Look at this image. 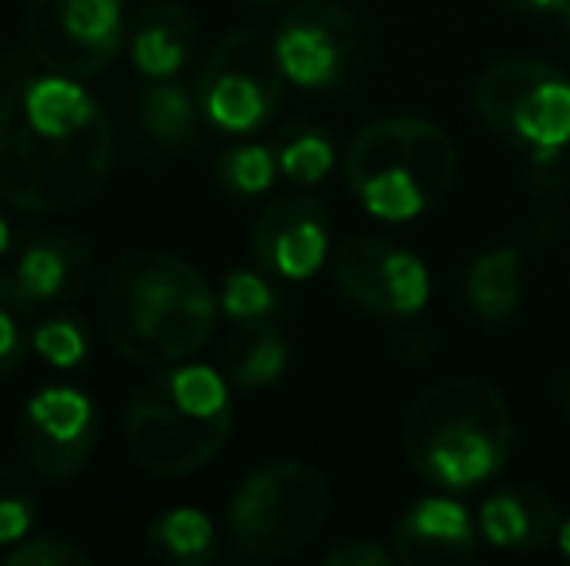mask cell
<instances>
[{
  "label": "cell",
  "instance_id": "6da1fadb",
  "mask_svg": "<svg viewBox=\"0 0 570 566\" xmlns=\"http://www.w3.org/2000/svg\"><path fill=\"white\" fill-rule=\"evenodd\" d=\"M106 109L78 78L16 54L0 90V202L12 210L67 214L86 206L114 167Z\"/></svg>",
  "mask_w": 570,
  "mask_h": 566
},
{
  "label": "cell",
  "instance_id": "7a4b0ae2",
  "mask_svg": "<svg viewBox=\"0 0 570 566\" xmlns=\"http://www.w3.org/2000/svg\"><path fill=\"white\" fill-rule=\"evenodd\" d=\"M218 295L171 252H128L101 291V326L125 361L164 369L195 357L218 322Z\"/></svg>",
  "mask_w": 570,
  "mask_h": 566
},
{
  "label": "cell",
  "instance_id": "3957f363",
  "mask_svg": "<svg viewBox=\"0 0 570 566\" xmlns=\"http://www.w3.org/2000/svg\"><path fill=\"white\" fill-rule=\"evenodd\" d=\"M512 450V411L493 385L451 377L423 388L404 419V454L428 485L462 493L485 485Z\"/></svg>",
  "mask_w": 570,
  "mask_h": 566
},
{
  "label": "cell",
  "instance_id": "277c9868",
  "mask_svg": "<svg viewBox=\"0 0 570 566\" xmlns=\"http://www.w3.org/2000/svg\"><path fill=\"white\" fill-rule=\"evenodd\" d=\"M229 430V377L210 365H164L128 400V454L151 477L198 474L222 454Z\"/></svg>",
  "mask_w": 570,
  "mask_h": 566
},
{
  "label": "cell",
  "instance_id": "5b68a950",
  "mask_svg": "<svg viewBox=\"0 0 570 566\" xmlns=\"http://www.w3.org/2000/svg\"><path fill=\"white\" fill-rule=\"evenodd\" d=\"M454 175V140L423 117H384L365 125L345 151L350 190L381 221L428 214L451 195Z\"/></svg>",
  "mask_w": 570,
  "mask_h": 566
},
{
  "label": "cell",
  "instance_id": "8992f818",
  "mask_svg": "<svg viewBox=\"0 0 570 566\" xmlns=\"http://www.w3.org/2000/svg\"><path fill=\"white\" fill-rule=\"evenodd\" d=\"M331 516V481L307 461H268L229 500V536L248 559H287L315 544Z\"/></svg>",
  "mask_w": 570,
  "mask_h": 566
},
{
  "label": "cell",
  "instance_id": "52a82bcc",
  "mask_svg": "<svg viewBox=\"0 0 570 566\" xmlns=\"http://www.w3.org/2000/svg\"><path fill=\"white\" fill-rule=\"evenodd\" d=\"M473 109L497 140L520 151L570 143V78L543 59H501L481 70Z\"/></svg>",
  "mask_w": 570,
  "mask_h": 566
},
{
  "label": "cell",
  "instance_id": "ba28073f",
  "mask_svg": "<svg viewBox=\"0 0 570 566\" xmlns=\"http://www.w3.org/2000/svg\"><path fill=\"white\" fill-rule=\"evenodd\" d=\"M284 67L276 43L253 28L229 31L218 39L198 75V106L210 129L226 137L261 132L284 101Z\"/></svg>",
  "mask_w": 570,
  "mask_h": 566
},
{
  "label": "cell",
  "instance_id": "9c48e42d",
  "mask_svg": "<svg viewBox=\"0 0 570 566\" xmlns=\"http://www.w3.org/2000/svg\"><path fill=\"white\" fill-rule=\"evenodd\" d=\"M23 36L39 67L70 78H94L114 67L125 47V4L120 0H31Z\"/></svg>",
  "mask_w": 570,
  "mask_h": 566
},
{
  "label": "cell",
  "instance_id": "30bf717a",
  "mask_svg": "<svg viewBox=\"0 0 570 566\" xmlns=\"http://www.w3.org/2000/svg\"><path fill=\"white\" fill-rule=\"evenodd\" d=\"M276 54L287 82L311 93H331L353 82L361 67V23L338 0H299L279 20Z\"/></svg>",
  "mask_w": 570,
  "mask_h": 566
},
{
  "label": "cell",
  "instance_id": "8fae6325",
  "mask_svg": "<svg viewBox=\"0 0 570 566\" xmlns=\"http://www.w3.org/2000/svg\"><path fill=\"white\" fill-rule=\"evenodd\" d=\"M334 284L353 307L381 322H412L431 295L428 265L384 237L342 241L334 249Z\"/></svg>",
  "mask_w": 570,
  "mask_h": 566
},
{
  "label": "cell",
  "instance_id": "7c38bea8",
  "mask_svg": "<svg viewBox=\"0 0 570 566\" xmlns=\"http://www.w3.org/2000/svg\"><path fill=\"white\" fill-rule=\"evenodd\" d=\"M20 454L47 481H70L98 446V411L75 385H47L20 408L16 419Z\"/></svg>",
  "mask_w": 570,
  "mask_h": 566
},
{
  "label": "cell",
  "instance_id": "4fadbf2b",
  "mask_svg": "<svg viewBox=\"0 0 570 566\" xmlns=\"http://www.w3.org/2000/svg\"><path fill=\"white\" fill-rule=\"evenodd\" d=\"M253 257L276 280H311L331 257V214L318 198H276L253 226Z\"/></svg>",
  "mask_w": 570,
  "mask_h": 566
},
{
  "label": "cell",
  "instance_id": "5bb4252c",
  "mask_svg": "<svg viewBox=\"0 0 570 566\" xmlns=\"http://www.w3.org/2000/svg\"><path fill=\"white\" fill-rule=\"evenodd\" d=\"M478 516L451 497H423L396 520L392 552L404 566H443L473 559L478 552Z\"/></svg>",
  "mask_w": 570,
  "mask_h": 566
},
{
  "label": "cell",
  "instance_id": "9a60e30c",
  "mask_svg": "<svg viewBox=\"0 0 570 566\" xmlns=\"http://www.w3.org/2000/svg\"><path fill=\"white\" fill-rule=\"evenodd\" d=\"M559 505L535 485H509L478 508L481 539L501 552H543L559 544Z\"/></svg>",
  "mask_w": 570,
  "mask_h": 566
},
{
  "label": "cell",
  "instance_id": "2e32d148",
  "mask_svg": "<svg viewBox=\"0 0 570 566\" xmlns=\"http://www.w3.org/2000/svg\"><path fill=\"white\" fill-rule=\"evenodd\" d=\"M12 280L31 307L70 299L90 280V245L70 234H31L16 249Z\"/></svg>",
  "mask_w": 570,
  "mask_h": 566
},
{
  "label": "cell",
  "instance_id": "e0dca14e",
  "mask_svg": "<svg viewBox=\"0 0 570 566\" xmlns=\"http://www.w3.org/2000/svg\"><path fill=\"white\" fill-rule=\"evenodd\" d=\"M198 43L195 16L175 0H151L136 12L132 31H128V54L132 67L140 70L148 82L156 78H179L187 70L190 54Z\"/></svg>",
  "mask_w": 570,
  "mask_h": 566
},
{
  "label": "cell",
  "instance_id": "ac0fdd59",
  "mask_svg": "<svg viewBox=\"0 0 570 566\" xmlns=\"http://www.w3.org/2000/svg\"><path fill=\"white\" fill-rule=\"evenodd\" d=\"M136 125L144 137L159 143L164 151H187L198 143L203 129V106H198V90L183 86L179 78H156L148 90L136 93Z\"/></svg>",
  "mask_w": 570,
  "mask_h": 566
},
{
  "label": "cell",
  "instance_id": "d6986e66",
  "mask_svg": "<svg viewBox=\"0 0 570 566\" xmlns=\"http://www.w3.org/2000/svg\"><path fill=\"white\" fill-rule=\"evenodd\" d=\"M287 369V338L276 318L264 322H237L226 346V377L240 393L272 388Z\"/></svg>",
  "mask_w": 570,
  "mask_h": 566
},
{
  "label": "cell",
  "instance_id": "ffe728a7",
  "mask_svg": "<svg viewBox=\"0 0 570 566\" xmlns=\"http://www.w3.org/2000/svg\"><path fill=\"white\" fill-rule=\"evenodd\" d=\"M465 302L485 326H504L520 307V249L497 245L465 268Z\"/></svg>",
  "mask_w": 570,
  "mask_h": 566
},
{
  "label": "cell",
  "instance_id": "44dd1931",
  "mask_svg": "<svg viewBox=\"0 0 570 566\" xmlns=\"http://www.w3.org/2000/svg\"><path fill=\"white\" fill-rule=\"evenodd\" d=\"M148 552L164 563L179 566H206L218 555V536H214V524L198 508H171V513L156 516L148 524V536H144Z\"/></svg>",
  "mask_w": 570,
  "mask_h": 566
},
{
  "label": "cell",
  "instance_id": "7402d4cb",
  "mask_svg": "<svg viewBox=\"0 0 570 566\" xmlns=\"http://www.w3.org/2000/svg\"><path fill=\"white\" fill-rule=\"evenodd\" d=\"M272 148H276L279 175H287V179L299 182V187L323 182L326 175L334 171V159H338L331 132L318 129V125H287V129L272 140Z\"/></svg>",
  "mask_w": 570,
  "mask_h": 566
},
{
  "label": "cell",
  "instance_id": "603a6c76",
  "mask_svg": "<svg viewBox=\"0 0 570 566\" xmlns=\"http://www.w3.org/2000/svg\"><path fill=\"white\" fill-rule=\"evenodd\" d=\"M279 175L276 148L272 143H237L222 151L218 159V182L229 198H261L272 190Z\"/></svg>",
  "mask_w": 570,
  "mask_h": 566
},
{
  "label": "cell",
  "instance_id": "cb8c5ba5",
  "mask_svg": "<svg viewBox=\"0 0 570 566\" xmlns=\"http://www.w3.org/2000/svg\"><path fill=\"white\" fill-rule=\"evenodd\" d=\"M31 307L23 291L16 287L12 272L0 276V380H8L23 365V354L31 349Z\"/></svg>",
  "mask_w": 570,
  "mask_h": 566
},
{
  "label": "cell",
  "instance_id": "d4e9b609",
  "mask_svg": "<svg viewBox=\"0 0 570 566\" xmlns=\"http://www.w3.org/2000/svg\"><path fill=\"white\" fill-rule=\"evenodd\" d=\"M218 307L233 326L237 322H264V318H276L279 295H276V287H272V280H264L261 272L233 268L226 280H222Z\"/></svg>",
  "mask_w": 570,
  "mask_h": 566
},
{
  "label": "cell",
  "instance_id": "484cf974",
  "mask_svg": "<svg viewBox=\"0 0 570 566\" xmlns=\"http://www.w3.org/2000/svg\"><path fill=\"white\" fill-rule=\"evenodd\" d=\"M31 349L55 369H78L90 357V330L75 315H51L31 326Z\"/></svg>",
  "mask_w": 570,
  "mask_h": 566
},
{
  "label": "cell",
  "instance_id": "4316f807",
  "mask_svg": "<svg viewBox=\"0 0 570 566\" xmlns=\"http://www.w3.org/2000/svg\"><path fill=\"white\" fill-rule=\"evenodd\" d=\"M36 524V493L16 466L0 461V547H16Z\"/></svg>",
  "mask_w": 570,
  "mask_h": 566
},
{
  "label": "cell",
  "instance_id": "83f0119b",
  "mask_svg": "<svg viewBox=\"0 0 570 566\" xmlns=\"http://www.w3.org/2000/svg\"><path fill=\"white\" fill-rule=\"evenodd\" d=\"M8 566H82L90 563V555L82 547L67 544V539L55 536H36V539H20L12 552L4 555Z\"/></svg>",
  "mask_w": 570,
  "mask_h": 566
},
{
  "label": "cell",
  "instance_id": "f1b7e54d",
  "mask_svg": "<svg viewBox=\"0 0 570 566\" xmlns=\"http://www.w3.org/2000/svg\"><path fill=\"white\" fill-rule=\"evenodd\" d=\"M326 566H392L396 552H389L384 544H376L373 536H353L345 544L326 552Z\"/></svg>",
  "mask_w": 570,
  "mask_h": 566
},
{
  "label": "cell",
  "instance_id": "f546056e",
  "mask_svg": "<svg viewBox=\"0 0 570 566\" xmlns=\"http://www.w3.org/2000/svg\"><path fill=\"white\" fill-rule=\"evenodd\" d=\"M532 187L540 195H563L570 187V156L567 148L532 151Z\"/></svg>",
  "mask_w": 570,
  "mask_h": 566
},
{
  "label": "cell",
  "instance_id": "4dcf8cb0",
  "mask_svg": "<svg viewBox=\"0 0 570 566\" xmlns=\"http://www.w3.org/2000/svg\"><path fill=\"white\" fill-rule=\"evenodd\" d=\"M493 4L509 8V12H528V16H543V12H563L570 0H493Z\"/></svg>",
  "mask_w": 570,
  "mask_h": 566
},
{
  "label": "cell",
  "instance_id": "1f68e13d",
  "mask_svg": "<svg viewBox=\"0 0 570 566\" xmlns=\"http://www.w3.org/2000/svg\"><path fill=\"white\" fill-rule=\"evenodd\" d=\"M12 249V229H8V221H4V214H0V257Z\"/></svg>",
  "mask_w": 570,
  "mask_h": 566
},
{
  "label": "cell",
  "instance_id": "d6a6232c",
  "mask_svg": "<svg viewBox=\"0 0 570 566\" xmlns=\"http://www.w3.org/2000/svg\"><path fill=\"white\" fill-rule=\"evenodd\" d=\"M559 552L570 559V513H567V520H563V528H559Z\"/></svg>",
  "mask_w": 570,
  "mask_h": 566
},
{
  "label": "cell",
  "instance_id": "836d02e7",
  "mask_svg": "<svg viewBox=\"0 0 570 566\" xmlns=\"http://www.w3.org/2000/svg\"><path fill=\"white\" fill-rule=\"evenodd\" d=\"M563 408H567V416H570V373H567V380H563Z\"/></svg>",
  "mask_w": 570,
  "mask_h": 566
},
{
  "label": "cell",
  "instance_id": "e575fe53",
  "mask_svg": "<svg viewBox=\"0 0 570 566\" xmlns=\"http://www.w3.org/2000/svg\"><path fill=\"white\" fill-rule=\"evenodd\" d=\"M256 4H292V0H256Z\"/></svg>",
  "mask_w": 570,
  "mask_h": 566
},
{
  "label": "cell",
  "instance_id": "d590c367",
  "mask_svg": "<svg viewBox=\"0 0 570 566\" xmlns=\"http://www.w3.org/2000/svg\"><path fill=\"white\" fill-rule=\"evenodd\" d=\"M4 78H8V70H4V67H0V90H4Z\"/></svg>",
  "mask_w": 570,
  "mask_h": 566
},
{
  "label": "cell",
  "instance_id": "8d00e7d4",
  "mask_svg": "<svg viewBox=\"0 0 570 566\" xmlns=\"http://www.w3.org/2000/svg\"><path fill=\"white\" fill-rule=\"evenodd\" d=\"M563 16H567V31H570V4L563 8Z\"/></svg>",
  "mask_w": 570,
  "mask_h": 566
}]
</instances>
